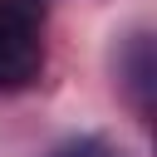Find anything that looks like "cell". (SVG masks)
I'll return each mask as SVG.
<instances>
[{
    "label": "cell",
    "instance_id": "obj_1",
    "mask_svg": "<svg viewBox=\"0 0 157 157\" xmlns=\"http://www.w3.org/2000/svg\"><path fill=\"white\" fill-rule=\"evenodd\" d=\"M44 15L29 0H0V93L29 88L44 74Z\"/></svg>",
    "mask_w": 157,
    "mask_h": 157
},
{
    "label": "cell",
    "instance_id": "obj_3",
    "mask_svg": "<svg viewBox=\"0 0 157 157\" xmlns=\"http://www.w3.org/2000/svg\"><path fill=\"white\" fill-rule=\"evenodd\" d=\"M49 157H123L108 137H98V132H83V137H69V142H59Z\"/></svg>",
    "mask_w": 157,
    "mask_h": 157
},
{
    "label": "cell",
    "instance_id": "obj_2",
    "mask_svg": "<svg viewBox=\"0 0 157 157\" xmlns=\"http://www.w3.org/2000/svg\"><path fill=\"white\" fill-rule=\"evenodd\" d=\"M128 88L137 93V103L147 108V93H152V64H147V39H132V54H128Z\"/></svg>",
    "mask_w": 157,
    "mask_h": 157
}]
</instances>
